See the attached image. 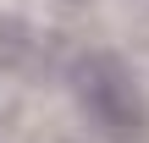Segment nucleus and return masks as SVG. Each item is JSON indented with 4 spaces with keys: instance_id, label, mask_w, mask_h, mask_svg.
Masks as SVG:
<instances>
[{
    "instance_id": "nucleus-1",
    "label": "nucleus",
    "mask_w": 149,
    "mask_h": 143,
    "mask_svg": "<svg viewBox=\"0 0 149 143\" xmlns=\"http://www.w3.org/2000/svg\"><path fill=\"white\" fill-rule=\"evenodd\" d=\"M72 99L111 138H144V127H149L144 88H138L133 66L122 55H111V50H83L72 61Z\"/></svg>"
},
{
    "instance_id": "nucleus-2",
    "label": "nucleus",
    "mask_w": 149,
    "mask_h": 143,
    "mask_svg": "<svg viewBox=\"0 0 149 143\" xmlns=\"http://www.w3.org/2000/svg\"><path fill=\"white\" fill-rule=\"evenodd\" d=\"M39 61V33L28 17H0V72H28Z\"/></svg>"
}]
</instances>
